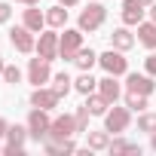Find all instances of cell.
Masks as SVG:
<instances>
[{
	"instance_id": "obj_1",
	"label": "cell",
	"mask_w": 156,
	"mask_h": 156,
	"mask_svg": "<svg viewBox=\"0 0 156 156\" xmlns=\"http://www.w3.org/2000/svg\"><path fill=\"white\" fill-rule=\"evenodd\" d=\"M80 49H83V31H64L58 37V58L73 61Z\"/></svg>"
},
{
	"instance_id": "obj_2",
	"label": "cell",
	"mask_w": 156,
	"mask_h": 156,
	"mask_svg": "<svg viewBox=\"0 0 156 156\" xmlns=\"http://www.w3.org/2000/svg\"><path fill=\"white\" fill-rule=\"evenodd\" d=\"M49 129H52L49 113H46V110H40V107H34V110H31V116H28V132H31V138L46 141V138H49Z\"/></svg>"
},
{
	"instance_id": "obj_3",
	"label": "cell",
	"mask_w": 156,
	"mask_h": 156,
	"mask_svg": "<svg viewBox=\"0 0 156 156\" xmlns=\"http://www.w3.org/2000/svg\"><path fill=\"white\" fill-rule=\"evenodd\" d=\"M76 132V116H58V119H52V129H49V138L46 141H67V138H73Z\"/></svg>"
},
{
	"instance_id": "obj_4",
	"label": "cell",
	"mask_w": 156,
	"mask_h": 156,
	"mask_svg": "<svg viewBox=\"0 0 156 156\" xmlns=\"http://www.w3.org/2000/svg\"><path fill=\"white\" fill-rule=\"evenodd\" d=\"M107 19V9L101 3H89L83 12H80V31H98Z\"/></svg>"
},
{
	"instance_id": "obj_5",
	"label": "cell",
	"mask_w": 156,
	"mask_h": 156,
	"mask_svg": "<svg viewBox=\"0 0 156 156\" xmlns=\"http://www.w3.org/2000/svg\"><path fill=\"white\" fill-rule=\"evenodd\" d=\"M98 64H101L107 73H113V76H119V73H126V70H129V64H126V58H122V52H119V49H110V52L98 55Z\"/></svg>"
},
{
	"instance_id": "obj_6",
	"label": "cell",
	"mask_w": 156,
	"mask_h": 156,
	"mask_svg": "<svg viewBox=\"0 0 156 156\" xmlns=\"http://www.w3.org/2000/svg\"><path fill=\"white\" fill-rule=\"evenodd\" d=\"M31 34H34V31L22 25V28H12V31H9V40H12V46H16L19 52H25V55H28V52H34V49H37V40H34Z\"/></svg>"
},
{
	"instance_id": "obj_7",
	"label": "cell",
	"mask_w": 156,
	"mask_h": 156,
	"mask_svg": "<svg viewBox=\"0 0 156 156\" xmlns=\"http://www.w3.org/2000/svg\"><path fill=\"white\" fill-rule=\"evenodd\" d=\"M126 126H129V107H113V110L104 113V129H107V132L116 135V132H122Z\"/></svg>"
},
{
	"instance_id": "obj_8",
	"label": "cell",
	"mask_w": 156,
	"mask_h": 156,
	"mask_svg": "<svg viewBox=\"0 0 156 156\" xmlns=\"http://www.w3.org/2000/svg\"><path fill=\"white\" fill-rule=\"evenodd\" d=\"M126 89H129V92H138V95H150V92L156 89V83H153L150 73H147V76H144V73H129V76H126Z\"/></svg>"
},
{
	"instance_id": "obj_9",
	"label": "cell",
	"mask_w": 156,
	"mask_h": 156,
	"mask_svg": "<svg viewBox=\"0 0 156 156\" xmlns=\"http://www.w3.org/2000/svg\"><path fill=\"white\" fill-rule=\"evenodd\" d=\"M37 55H40V58H46V61L58 58V34H52V31L40 34V43H37Z\"/></svg>"
},
{
	"instance_id": "obj_10",
	"label": "cell",
	"mask_w": 156,
	"mask_h": 156,
	"mask_svg": "<svg viewBox=\"0 0 156 156\" xmlns=\"http://www.w3.org/2000/svg\"><path fill=\"white\" fill-rule=\"evenodd\" d=\"M58 98H61V95H58L55 89H43V86H37V89L31 92V104H34V107H40V110L55 107V104H58Z\"/></svg>"
},
{
	"instance_id": "obj_11",
	"label": "cell",
	"mask_w": 156,
	"mask_h": 156,
	"mask_svg": "<svg viewBox=\"0 0 156 156\" xmlns=\"http://www.w3.org/2000/svg\"><path fill=\"white\" fill-rule=\"evenodd\" d=\"M28 76H31V83H34V86H43V83L49 80V61L40 58V55L31 58V61H28Z\"/></svg>"
},
{
	"instance_id": "obj_12",
	"label": "cell",
	"mask_w": 156,
	"mask_h": 156,
	"mask_svg": "<svg viewBox=\"0 0 156 156\" xmlns=\"http://www.w3.org/2000/svg\"><path fill=\"white\" fill-rule=\"evenodd\" d=\"M28 135H31L28 129H22V126H9V129H6V141H9V144H6V153H22Z\"/></svg>"
},
{
	"instance_id": "obj_13",
	"label": "cell",
	"mask_w": 156,
	"mask_h": 156,
	"mask_svg": "<svg viewBox=\"0 0 156 156\" xmlns=\"http://www.w3.org/2000/svg\"><path fill=\"white\" fill-rule=\"evenodd\" d=\"M122 22L126 25H141L144 22V3L141 0H126L122 3Z\"/></svg>"
},
{
	"instance_id": "obj_14",
	"label": "cell",
	"mask_w": 156,
	"mask_h": 156,
	"mask_svg": "<svg viewBox=\"0 0 156 156\" xmlns=\"http://www.w3.org/2000/svg\"><path fill=\"white\" fill-rule=\"evenodd\" d=\"M98 92H101L110 104H116V98H119V83L113 80V73H107L104 80H98Z\"/></svg>"
},
{
	"instance_id": "obj_15",
	"label": "cell",
	"mask_w": 156,
	"mask_h": 156,
	"mask_svg": "<svg viewBox=\"0 0 156 156\" xmlns=\"http://www.w3.org/2000/svg\"><path fill=\"white\" fill-rule=\"evenodd\" d=\"M138 40L147 49H156V22H141L138 25Z\"/></svg>"
},
{
	"instance_id": "obj_16",
	"label": "cell",
	"mask_w": 156,
	"mask_h": 156,
	"mask_svg": "<svg viewBox=\"0 0 156 156\" xmlns=\"http://www.w3.org/2000/svg\"><path fill=\"white\" fill-rule=\"evenodd\" d=\"M95 86H98V80H95L89 70H83V73L73 80V89L80 92V95H92V92H95Z\"/></svg>"
},
{
	"instance_id": "obj_17",
	"label": "cell",
	"mask_w": 156,
	"mask_h": 156,
	"mask_svg": "<svg viewBox=\"0 0 156 156\" xmlns=\"http://www.w3.org/2000/svg\"><path fill=\"white\" fill-rule=\"evenodd\" d=\"M22 25H25V28H31V31H40V28L46 25V16H43L40 9H34V6H31V9H25Z\"/></svg>"
},
{
	"instance_id": "obj_18",
	"label": "cell",
	"mask_w": 156,
	"mask_h": 156,
	"mask_svg": "<svg viewBox=\"0 0 156 156\" xmlns=\"http://www.w3.org/2000/svg\"><path fill=\"white\" fill-rule=\"evenodd\" d=\"M110 40H113V49H119V52H126V49L135 46V37H132L126 28H116V31L110 34Z\"/></svg>"
},
{
	"instance_id": "obj_19",
	"label": "cell",
	"mask_w": 156,
	"mask_h": 156,
	"mask_svg": "<svg viewBox=\"0 0 156 156\" xmlns=\"http://www.w3.org/2000/svg\"><path fill=\"white\" fill-rule=\"evenodd\" d=\"M86 98H89V101H86V107L92 110V116H104V113H107L110 101H107V98H104L101 92H98V95H86Z\"/></svg>"
},
{
	"instance_id": "obj_20",
	"label": "cell",
	"mask_w": 156,
	"mask_h": 156,
	"mask_svg": "<svg viewBox=\"0 0 156 156\" xmlns=\"http://www.w3.org/2000/svg\"><path fill=\"white\" fill-rule=\"evenodd\" d=\"M76 144L67 138V141H46V153L49 156H64V153H73Z\"/></svg>"
},
{
	"instance_id": "obj_21",
	"label": "cell",
	"mask_w": 156,
	"mask_h": 156,
	"mask_svg": "<svg viewBox=\"0 0 156 156\" xmlns=\"http://www.w3.org/2000/svg\"><path fill=\"white\" fill-rule=\"evenodd\" d=\"M86 135H89V150H107V147H110L107 129H104V132H86Z\"/></svg>"
},
{
	"instance_id": "obj_22",
	"label": "cell",
	"mask_w": 156,
	"mask_h": 156,
	"mask_svg": "<svg viewBox=\"0 0 156 156\" xmlns=\"http://www.w3.org/2000/svg\"><path fill=\"white\" fill-rule=\"evenodd\" d=\"M95 61H98V55H95L92 49H80V52H76V58H73V64L80 67V70H92Z\"/></svg>"
},
{
	"instance_id": "obj_23",
	"label": "cell",
	"mask_w": 156,
	"mask_h": 156,
	"mask_svg": "<svg viewBox=\"0 0 156 156\" xmlns=\"http://www.w3.org/2000/svg\"><path fill=\"white\" fill-rule=\"evenodd\" d=\"M64 22H67V9H64L61 3H58V6H52V9L46 12V25H52V28H61Z\"/></svg>"
},
{
	"instance_id": "obj_24",
	"label": "cell",
	"mask_w": 156,
	"mask_h": 156,
	"mask_svg": "<svg viewBox=\"0 0 156 156\" xmlns=\"http://www.w3.org/2000/svg\"><path fill=\"white\" fill-rule=\"evenodd\" d=\"M110 153H141L138 150V144H132V141H122V138H116V141H110V147H107Z\"/></svg>"
},
{
	"instance_id": "obj_25",
	"label": "cell",
	"mask_w": 156,
	"mask_h": 156,
	"mask_svg": "<svg viewBox=\"0 0 156 156\" xmlns=\"http://www.w3.org/2000/svg\"><path fill=\"white\" fill-rule=\"evenodd\" d=\"M52 89H55V92H58V95L64 98V95H67V92L73 89V80H70L67 73H58V76H55V86H52Z\"/></svg>"
},
{
	"instance_id": "obj_26",
	"label": "cell",
	"mask_w": 156,
	"mask_h": 156,
	"mask_svg": "<svg viewBox=\"0 0 156 156\" xmlns=\"http://www.w3.org/2000/svg\"><path fill=\"white\" fill-rule=\"evenodd\" d=\"M126 107H132V110H144V107H147V95L129 92V95H126Z\"/></svg>"
},
{
	"instance_id": "obj_27",
	"label": "cell",
	"mask_w": 156,
	"mask_h": 156,
	"mask_svg": "<svg viewBox=\"0 0 156 156\" xmlns=\"http://www.w3.org/2000/svg\"><path fill=\"white\" fill-rule=\"evenodd\" d=\"M138 129L141 132H156V113H141V119H138Z\"/></svg>"
},
{
	"instance_id": "obj_28",
	"label": "cell",
	"mask_w": 156,
	"mask_h": 156,
	"mask_svg": "<svg viewBox=\"0 0 156 156\" xmlns=\"http://www.w3.org/2000/svg\"><path fill=\"white\" fill-rule=\"evenodd\" d=\"M89 113H92V110H89L86 104H83L80 110L73 113V116H76V129H80V132H86V126H89Z\"/></svg>"
},
{
	"instance_id": "obj_29",
	"label": "cell",
	"mask_w": 156,
	"mask_h": 156,
	"mask_svg": "<svg viewBox=\"0 0 156 156\" xmlns=\"http://www.w3.org/2000/svg\"><path fill=\"white\" fill-rule=\"evenodd\" d=\"M3 80H6V83H12V86H16V83H19V80H22V73H19V67H6V70H3Z\"/></svg>"
},
{
	"instance_id": "obj_30",
	"label": "cell",
	"mask_w": 156,
	"mask_h": 156,
	"mask_svg": "<svg viewBox=\"0 0 156 156\" xmlns=\"http://www.w3.org/2000/svg\"><path fill=\"white\" fill-rule=\"evenodd\" d=\"M144 67H147V73H150V76H156V52H153V55L144 61Z\"/></svg>"
},
{
	"instance_id": "obj_31",
	"label": "cell",
	"mask_w": 156,
	"mask_h": 156,
	"mask_svg": "<svg viewBox=\"0 0 156 156\" xmlns=\"http://www.w3.org/2000/svg\"><path fill=\"white\" fill-rule=\"evenodd\" d=\"M9 16H12L9 3H0V25H3V22H9Z\"/></svg>"
},
{
	"instance_id": "obj_32",
	"label": "cell",
	"mask_w": 156,
	"mask_h": 156,
	"mask_svg": "<svg viewBox=\"0 0 156 156\" xmlns=\"http://www.w3.org/2000/svg\"><path fill=\"white\" fill-rule=\"evenodd\" d=\"M6 129H9V126H6V119H0V138L6 135Z\"/></svg>"
},
{
	"instance_id": "obj_33",
	"label": "cell",
	"mask_w": 156,
	"mask_h": 156,
	"mask_svg": "<svg viewBox=\"0 0 156 156\" xmlns=\"http://www.w3.org/2000/svg\"><path fill=\"white\" fill-rule=\"evenodd\" d=\"M61 6H76V0H58Z\"/></svg>"
},
{
	"instance_id": "obj_34",
	"label": "cell",
	"mask_w": 156,
	"mask_h": 156,
	"mask_svg": "<svg viewBox=\"0 0 156 156\" xmlns=\"http://www.w3.org/2000/svg\"><path fill=\"white\" fill-rule=\"evenodd\" d=\"M150 19L156 22V3H150Z\"/></svg>"
},
{
	"instance_id": "obj_35",
	"label": "cell",
	"mask_w": 156,
	"mask_h": 156,
	"mask_svg": "<svg viewBox=\"0 0 156 156\" xmlns=\"http://www.w3.org/2000/svg\"><path fill=\"white\" fill-rule=\"evenodd\" d=\"M19 3H28V6H37V0H19Z\"/></svg>"
},
{
	"instance_id": "obj_36",
	"label": "cell",
	"mask_w": 156,
	"mask_h": 156,
	"mask_svg": "<svg viewBox=\"0 0 156 156\" xmlns=\"http://www.w3.org/2000/svg\"><path fill=\"white\" fill-rule=\"evenodd\" d=\"M3 70H6V64H3V58H0V73H3Z\"/></svg>"
},
{
	"instance_id": "obj_37",
	"label": "cell",
	"mask_w": 156,
	"mask_h": 156,
	"mask_svg": "<svg viewBox=\"0 0 156 156\" xmlns=\"http://www.w3.org/2000/svg\"><path fill=\"white\" fill-rule=\"evenodd\" d=\"M141 3H144V6H150V3H156V0H141Z\"/></svg>"
},
{
	"instance_id": "obj_38",
	"label": "cell",
	"mask_w": 156,
	"mask_h": 156,
	"mask_svg": "<svg viewBox=\"0 0 156 156\" xmlns=\"http://www.w3.org/2000/svg\"><path fill=\"white\" fill-rule=\"evenodd\" d=\"M153 150H156V132H153Z\"/></svg>"
}]
</instances>
